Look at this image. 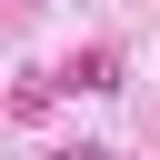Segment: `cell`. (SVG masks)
<instances>
[{"label": "cell", "instance_id": "obj_1", "mask_svg": "<svg viewBox=\"0 0 160 160\" xmlns=\"http://www.w3.org/2000/svg\"><path fill=\"white\" fill-rule=\"evenodd\" d=\"M70 90H120V70H110V50H80V60H70Z\"/></svg>", "mask_w": 160, "mask_h": 160}, {"label": "cell", "instance_id": "obj_2", "mask_svg": "<svg viewBox=\"0 0 160 160\" xmlns=\"http://www.w3.org/2000/svg\"><path fill=\"white\" fill-rule=\"evenodd\" d=\"M50 160H100V150H50Z\"/></svg>", "mask_w": 160, "mask_h": 160}]
</instances>
